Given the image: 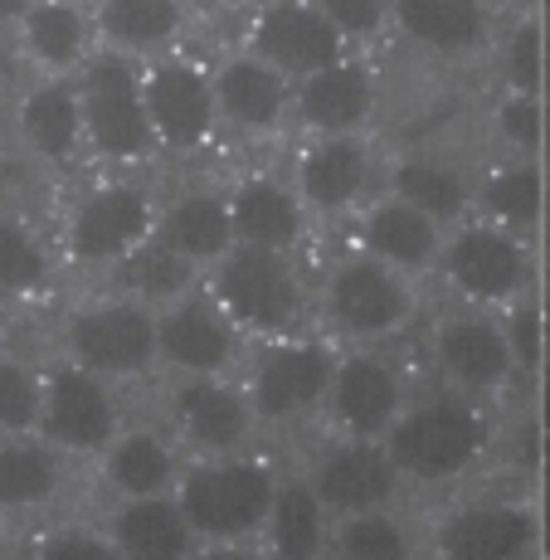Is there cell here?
<instances>
[{
    "label": "cell",
    "mask_w": 550,
    "mask_h": 560,
    "mask_svg": "<svg viewBox=\"0 0 550 560\" xmlns=\"http://www.w3.org/2000/svg\"><path fill=\"white\" fill-rule=\"evenodd\" d=\"M230 210H234V234L239 244L254 249H278L297 254L307 244L317 214L307 210L293 176H273V171H249L230 186Z\"/></svg>",
    "instance_id": "cell-26"
},
{
    "label": "cell",
    "mask_w": 550,
    "mask_h": 560,
    "mask_svg": "<svg viewBox=\"0 0 550 560\" xmlns=\"http://www.w3.org/2000/svg\"><path fill=\"white\" fill-rule=\"evenodd\" d=\"M429 556L444 560H526L541 551V522L516 498H463L429 526Z\"/></svg>",
    "instance_id": "cell-18"
},
{
    "label": "cell",
    "mask_w": 550,
    "mask_h": 560,
    "mask_svg": "<svg viewBox=\"0 0 550 560\" xmlns=\"http://www.w3.org/2000/svg\"><path fill=\"white\" fill-rule=\"evenodd\" d=\"M15 142L35 166H73L89 152L83 132V103L73 79H35L15 98Z\"/></svg>",
    "instance_id": "cell-27"
},
{
    "label": "cell",
    "mask_w": 550,
    "mask_h": 560,
    "mask_svg": "<svg viewBox=\"0 0 550 560\" xmlns=\"http://www.w3.org/2000/svg\"><path fill=\"white\" fill-rule=\"evenodd\" d=\"M448 224L434 220L429 210H419L414 200L395 196V190H375L355 214V249L375 254L381 264L400 268L409 278H434L438 254H444Z\"/></svg>",
    "instance_id": "cell-23"
},
{
    "label": "cell",
    "mask_w": 550,
    "mask_h": 560,
    "mask_svg": "<svg viewBox=\"0 0 550 560\" xmlns=\"http://www.w3.org/2000/svg\"><path fill=\"white\" fill-rule=\"evenodd\" d=\"M317 322L337 347H395L424 312L419 278L381 264L375 254L351 249L321 268L317 288Z\"/></svg>",
    "instance_id": "cell-2"
},
{
    "label": "cell",
    "mask_w": 550,
    "mask_h": 560,
    "mask_svg": "<svg viewBox=\"0 0 550 560\" xmlns=\"http://www.w3.org/2000/svg\"><path fill=\"white\" fill-rule=\"evenodd\" d=\"M331 508L317 498V488L307 482V472H283L278 482L273 512H268V532H264V556L278 560H312L331 551Z\"/></svg>",
    "instance_id": "cell-33"
},
{
    "label": "cell",
    "mask_w": 550,
    "mask_h": 560,
    "mask_svg": "<svg viewBox=\"0 0 550 560\" xmlns=\"http://www.w3.org/2000/svg\"><path fill=\"white\" fill-rule=\"evenodd\" d=\"M204 283V273L196 264H190L186 254H176L166 240H151L142 244L137 254H127L122 264L113 268V288L117 293H127V298H137V303H147V307H166V303H176V298H186V293H196V288Z\"/></svg>",
    "instance_id": "cell-35"
},
{
    "label": "cell",
    "mask_w": 550,
    "mask_h": 560,
    "mask_svg": "<svg viewBox=\"0 0 550 560\" xmlns=\"http://www.w3.org/2000/svg\"><path fill=\"white\" fill-rule=\"evenodd\" d=\"M395 39L424 63H472L498 39L492 0H395Z\"/></svg>",
    "instance_id": "cell-21"
},
{
    "label": "cell",
    "mask_w": 550,
    "mask_h": 560,
    "mask_svg": "<svg viewBox=\"0 0 550 560\" xmlns=\"http://www.w3.org/2000/svg\"><path fill=\"white\" fill-rule=\"evenodd\" d=\"M546 210V190H541V166L536 156H506L488 180H478V214L506 224V230L531 240L536 224Z\"/></svg>",
    "instance_id": "cell-36"
},
{
    "label": "cell",
    "mask_w": 550,
    "mask_h": 560,
    "mask_svg": "<svg viewBox=\"0 0 550 560\" xmlns=\"http://www.w3.org/2000/svg\"><path fill=\"white\" fill-rule=\"evenodd\" d=\"M15 49L39 79H79V69L93 59L98 20L83 0H35L15 25Z\"/></svg>",
    "instance_id": "cell-25"
},
{
    "label": "cell",
    "mask_w": 550,
    "mask_h": 560,
    "mask_svg": "<svg viewBox=\"0 0 550 560\" xmlns=\"http://www.w3.org/2000/svg\"><path fill=\"white\" fill-rule=\"evenodd\" d=\"M30 5H35V0H0V30H15Z\"/></svg>",
    "instance_id": "cell-43"
},
{
    "label": "cell",
    "mask_w": 550,
    "mask_h": 560,
    "mask_svg": "<svg viewBox=\"0 0 550 560\" xmlns=\"http://www.w3.org/2000/svg\"><path fill=\"white\" fill-rule=\"evenodd\" d=\"M278 482L283 472L258 448L224 458H190L176 482V502L186 522L196 526L204 551H258Z\"/></svg>",
    "instance_id": "cell-3"
},
{
    "label": "cell",
    "mask_w": 550,
    "mask_h": 560,
    "mask_svg": "<svg viewBox=\"0 0 550 560\" xmlns=\"http://www.w3.org/2000/svg\"><path fill=\"white\" fill-rule=\"evenodd\" d=\"M429 365H434L438 385L482 405L502 400L526 371L522 351H516L512 317L498 307L458 303V298L429 327Z\"/></svg>",
    "instance_id": "cell-5"
},
{
    "label": "cell",
    "mask_w": 550,
    "mask_h": 560,
    "mask_svg": "<svg viewBox=\"0 0 550 560\" xmlns=\"http://www.w3.org/2000/svg\"><path fill=\"white\" fill-rule=\"evenodd\" d=\"M385 190L414 200L419 210L444 220L448 230L468 214H478V180L468 176V166H458L448 152H434V147L395 152L385 161Z\"/></svg>",
    "instance_id": "cell-29"
},
{
    "label": "cell",
    "mask_w": 550,
    "mask_h": 560,
    "mask_svg": "<svg viewBox=\"0 0 550 560\" xmlns=\"http://www.w3.org/2000/svg\"><path fill=\"white\" fill-rule=\"evenodd\" d=\"M331 371H337V341L327 331L321 337L297 331V337L254 341L239 381L249 390L258 424L273 429V434H293V429L321 424Z\"/></svg>",
    "instance_id": "cell-6"
},
{
    "label": "cell",
    "mask_w": 550,
    "mask_h": 560,
    "mask_svg": "<svg viewBox=\"0 0 550 560\" xmlns=\"http://www.w3.org/2000/svg\"><path fill=\"white\" fill-rule=\"evenodd\" d=\"M54 283V254L39 230L20 214L0 210V303L39 298Z\"/></svg>",
    "instance_id": "cell-37"
},
{
    "label": "cell",
    "mask_w": 550,
    "mask_h": 560,
    "mask_svg": "<svg viewBox=\"0 0 550 560\" xmlns=\"http://www.w3.org/2000/svg\"><path fill=\"white\" fill-rule=\"evenodd\" d=\"M429 536H419L409 526V516L395 508H371V512H351L331 522V551L337 560H409L424 556Z\"/></svg>",
    "instance_id": "cell-34"
},
{
    "label": "cell",
    "mask_w": 550,
    "mask_h": 560,
    "mask_svg": "<svg viewBox=\"0 0 550 560\" xmlns=\"http://www.w3.org/2000/svg\"><path fill=\"white\" fill-rule=\"evenodd\" d=\"M166 429L190 458L249 454L264 434L239 375H190L166 381Z\"/></svg>",
    "instance_id": "cell-13"
},
{
    "label": "cell",
    "mask_w": 550,
    "mask_h": 560,
    "mask_svg": "<svg viewBox=\"0 0 550 560\" xmlns=\"http://www.w3.org/2000/svg\"><path fill=\"white\" fill-rule=\"evenodd\" d=\"M375 113H381V79L361 54H347L331 69L293 83V127L302 137L371 132Z\"/></svg>",
    "instance_id": "cell-22"
},
{
    "label": "cell",
    "mask_w": 550,
    "mask_h": 560,
    "mask_svg": "<svg viewBox=\"0 0 550 560\" xmlns=\"http://www.w3.org/2000/svg\"><path fill=\"white\" fill-rule=\"evenodd\" d=\"M409 400H414V381L390 347H337L321 429L351 439H385Z\"/></svg>",
    "instance_id": "cell-11"
},
{
    "label": "cell",
    "mask_w": 550,
    "mask_h": 560,
    "mask_svg": "<svg viewBox=\"0 0 550 560\" xmlns=\"http://www.w3.org/2000/svg\"><path fill=\"white\" fill-rule=\"evenodd\" d=\"M244 49H254L293 83L355 54L347 35L321 15L317 0H254L249 20H244Z\"/></svg>",
    "instance_id": "cell-19"
},
{
    "label": "cell",
    "mask_w": 550,
    "mask_h": 560,
    "mask_svg": "<svg viewBox=\"0 0 550 560\" xmlns=\"http://www.w3.org/2000/svg\"><path fill=\"white\" fill-rule=\"evenodd\" d=\"M317 5L347 35V45L355 54L381 45L385 35H395V0H317Z\"/></svg>",
    "instance_id": "cell-39"
},
{
    "label": "cell",
    "mask_w": 550,
    "mask_h": 560,
    "mask_svg": "<svg viewBox=\"0 0 550 560\" xmlns=\"http://www.w3.org/2000/svg\"><path fill=\"white\" fill-rule=\"evenodd\" d=\"M498 137L506 156H536V147H541V103H536V93L512 89L498 103Z\"/></svg>",
    "instance_id": "cell-41"
},
{
    "label": "cell",
    "mask_w": 550,
    "mask_h": 560,
    "mask_svg": "<svg viewBox=\"0 0 550 560\" xmlns=\"http://www.w3.org/2000/svg\"><path fill=\"white\" fill-rule=\"evenodd\" d=\"M307 482L317 488V498L331 508V516L371 512V508H395L405 502L409 482L400 463L390 458L385 439H351V434H327L312 458L302 463Z\"/></svg>",
    "instance_id": "cell-16"
},
{
    "label": "cell",
    "mask_w": 550,
    "mask_h": 560,
    "mask_svg": "<svg viewBox=\"0 0 550 560\" xmlns=\"http://www.w3.org/2000/svg\"><path fill=\"white\" fill-rule=\"evenodd\" d=\"M186 463H190V454L166 429V419H161V424H122L113 444L93 458V468H98V488L117 502V498L176 492Z\"/></svg>",
    "instance_id": "cell-24"
},
{
    "label": "cell",
    "mask_w": 550,
    "mask_h": 560,
    "mask_svg": "<svg viewBox=\"0 0 550 560\" xmlns=\"http://www.w3.org/2000/svg\"><path fill=\"white\" fill-rule=\"evenodd\" d=\"M531 273H536V254L526 234L506 230L488 214H468V220H458L448 230L434 278L458 303L516 312L531 293Z\"/></svg>",
    "instance_id": "cell-9"
},
{
    "label": "cell",
    "mask_w": 550,
    "mask_h": 560,
    "mask_svg": "<svg viewBox=\"0 0 550 560\" xmlns=\"http://www.w3.org/2000/svg\"><path fill=\"white\" fill-rule=\"evenodd\" d=\"M156 240H166L171 249L186 254L200 273H210V268L239 244V234H234L230 190L190 186V190L166 196L161 210H156Z\"/></svg>",
    "instance_id": "cell-30"
},
{
    "label": "cell",
    "mask_w": 550,
    "mask_h": 560,
    "mask_svg": "<svg viewBox=\"0 0 550 560\" xmlns=\"http://www.w3.org/2000/svg\"><path fill=\"white\" fill-rule=\"evenodd\" d=\"M59 357L79 361L83 371L103 375L113 385H147L161 375V351H156V307L137 303V298L107 293L89 303L69 307L59 322Z\"/></svg>",
    "instance_id": "cell-7"
},
{
    "label": "cell",
    "mask_w": 550,
    "mask_h": 560,
    "mask_svg": "<svg viewBox=\"0 0 550 560\" xmlns=\"http://www.w3.org/2000/svg\"><path fill=\"white\" fill-rule=\"evenodd\" d=\"M69 454L45 434H0V512L35 516L49 512L69 488Z\"/></svg>",
    "instance_id": "cell-31"
},
{
    "label": "cell",
    "mask_w": 550,
    "mask_h": 560,
    "mask_svg": "<svg viewBox=\"0 0 550 560\" xmlns=\"http://www.w3.org/2000/svg\"><path fill=\"white\" fill-rule=\"evenodd\" d=\"M214 98H220L224 132L244 142H273L293 127V79L278 73L254 49H230L214 63Z\"/></svg>",
    "instance_id": "cell-20"
},
{
    "label": "cell",
    "mask_w": 550,
    "mask_h": 560,
    "mask_svg": "<svg viewBox=\"0 0 550 560\" xmlns=\"http://www.w3.org/2000/svg\"><path fill=\"white\" fill-rule=\"evenodd\" d=\"M385 166L371 147V132H347V137H307L293 161V186L302 190L307 210L317 224L331 220H355L361 205L375 196Z\"/></svg>",
    "instance_id": "cell-17"
},
{
    "label": "cell",
    "mask_w": 550,
    "mask_h": 560,
    "mask_svg": "<svg viewBox=\"0 0 550 560\" xmlns=\"http://www.w3.org/2000/svg\"><path fill=\"white\" fill-rule=\"evenodd\" d=\"M161 200L142 180L107 176L69 200L59 220V249L79 273H113L127 254H137L156 234Z\"/></svg>",
    "instance_id": "cell-10"
},
{
    "label": "cell",
    "mask_w": 550,
    "mask_h": 560,
    "mask_svg": "<svg viewBox=\"0 0 550 560\" xmlns=\"http://www.w3.org/2000/svg\"><path fill=\"white\" fill-rule=\"evenodd\" d=\"M45 419V365L0 351V434H39Z\"/></svg>",
    "instance_id": "cell-38"
},
{
    "label": "cell",
    "mask_w": 550,
    "mask_h": 560,
    "mask_svg": "<svg viewBox=\"0 0 550 560\" xmlns=\"http://www.w3.org/2000/svg\"><path fill=\"white\" fill-rule=\"evenodd\" d=\"M147 113L156 127L161 156H196L224 132L220 98H214V73L190 54H161L142 63Z\"/></svg>",
    "instance_id": "cell-14"
},
{
    "label": "cell",
    "mask_w": 550,
    "mask_h": 560,
    "mask_svg": "<svg viewBox=\"0 0 550 560\" xmlns=\"http://www.w3.org/2000/svg\"><path fill=\"white\" fill-rule=\"evenodd\" d=\"M73 83H79L89 152L103 166L132 171V166H151L161 156L156 127H151V113H147V93H142V63L117 49H98Z\"/></svg>",
    "instance_id": "cell-8"
},
{
    "label": "cell",
    "mask_w": 550,
    "mask_h": 560,
    "mask_svg": "<svg viewBox=\"0 0 550 560\" xmlns=\"http://www.w3.org/2000/svg\"><path fill=\"white\" fill-rule=\"evenodd\" d=\"M103 526L117 546V560H190V556H204L196 526L186 522L176 492H156V498H117L113 512L103 516Z\"/></svg>",
    "instance_id": "cell-28"
},
{
    "label": "cell",
    "mask_w": 550,
    "mask_h": 560,
    "mask_svg": "<svg viewBox=\"0 0 550 560\" xmlns=\"http://www.w3.org/2000/svg\"><path fill=\"white\" fill-rule=\"evenodd\" d=\"M122 424H127L122 385L83 371L69 357L45 365V419H39V434L54 448H63V454L79 463H93L117 439Z\"/></svg>",
    "instance_id": "cell-15"
},
{
    "label": "cell",
    "mask_w": 550,
    "mask_h": 560,
    "mask_svg": "<svg viewBox=\"0 0 550 560\" xmlns=\"http://www.w3.org/2000/svg\"><path fill=\"white\" fill-rule=\"evenodd\" d=\"M156 351L161 381H190V375H239L254 341L224 312L220 298L200 283L196 293L156 312Z\"/></svg>",
    "instance_id": "cell-12"
},
{
    "label": "cell",
    "mask_w": 550,
    "mask_h": 560,
    "mask_svg": "<svg viewBox=\"0 0 550 560\" xmlns=\"http://www.w3.org/2000/svg\"><path fill=\"white\" fill-rule=\"evenodd\" d=\"M204 288L249 331V341L297 337V331H312V317H317V298H312L307 273L297 268V254L234 244L204 273Z\"/></svg>",
    "instance_id": "cell-4"
},
{
    "label": "cell",
    "mask_w": 550,
    "mask_h": 560,
    "mask_svg": "<svg viewBox=\"0 0 550 560\" xmlns=\"http://www.w3.org/2000/svg\"><path fill=\"white\" fill-rule=\"evenodd\" d=\"M190 10V20H224L230 10H239L244 0H180Z\"/></svg>",
    "instance_id": "cell-42"
},
{
    "label": "cell",
    "mask_w": 550,
    "mask_h": 560,
    "mask_svg": "<svg viewBox=\"0 0 550 560\" xmlns=\"http://www.w3.org/2000/svg\"><path fill=\"white\" fill-rule=\"evenodd\" d=\"M93 20H98V45L137 63L176 54L186 30L196 25L180 0H93Z\"/></svg>",
    "instance_id": "cell-32"
},
{
    "label": "cell",
    "mask_w": 550,
    "mask_h": 560,
    "mask_svg": "<svg viewBox=\"0 0 550 560\" xmlns=\"http://www.w3.org/2000/svg\"><path fill=\"white\" fill-rule=\"evenodd\" d=\"M45 560H117V546L103 522H63L49 526L35 546Z\"/></svg>",
    "instance_id": "cell-40"
},
{
    "label": "cell",
    "mask_w": 550,
    "mask_h": 560,
    "mask_svg": "<svg viewBox=\"0 0 550 560\" xmlns=\"http://www.w3.org/2000/svg\"><path fill=\"white\" fill-rule=\"evenodd\" d=\"M385 444H390V458L400 463L409 492H453L488 458L492 444L488 405L468 400V395L448 390V385L414 390V400L395 419Z\"/></svg>",
    "instance_id": "cell-1"
}]
</instances>
